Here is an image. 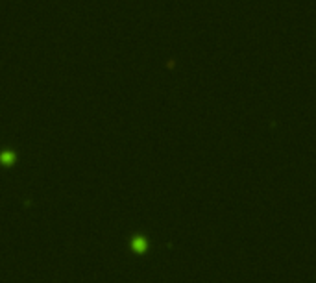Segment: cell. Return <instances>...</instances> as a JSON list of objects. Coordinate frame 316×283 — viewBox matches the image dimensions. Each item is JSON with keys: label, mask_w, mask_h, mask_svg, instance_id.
<instances>
[{"label": "cell", "mask_w": 316, "mask_h": 283, "mask_svg": "<svg viewBox=\"0 0 316 283\" xmlns=\"http://www.w3.org/2000/svg\"><path fill=\"white\" fill-rule=\"evenodd\" d=\"M133 248H135V250H143V248H144L143 241H141V239H137V241L133 243Z\"/></svg>", "instance_id": "1"}]
</instances>
